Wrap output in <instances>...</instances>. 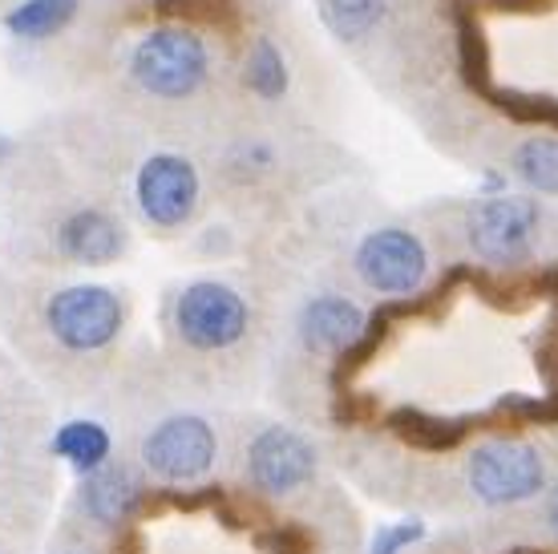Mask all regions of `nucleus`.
<instances>
[{"mask_svg":"<svg viewBox=\"0 0 558 554\" xmlns=\"http://www.w3.org/2000/svg\"><path fill=\"white\" fill-rule=\"evenodd\" d=\"M300 340H304L307 352H320V357H336V352H349L356 340L368 328V316L364 308L349 296H336V291H324V296H312L304 308H300Z\"/></svg>","mask_w":558,"mask_h":554,"instance_id":"9d476101","label":"nucleus"},{"mask_svg":"<svg viewBox=\"0 0 558 554\" xmlns=\"http://www.w3.org/2000/svg\"><path fill=\"white\" fill-rule=\"evenodd\" d=\"M142 502H146V482L130 466L106 461L101 470L82 478V510L98 527H126L130 518L142 510Z\"/></svg>","mask_w":558,"mask_h":554,"instance_id":"f8f14e48","label":"nucleus"},{"mask_svg":"<svg viewBox=\"0 0 558 554\" xmlns=\"http://www.w3.org/2000/svg\"><path fill=\"white\" fill-rule=\"evenodd\" d=\"M465 485L482 506H518L538 498L550 485L546 458L531 442L494 437L470 449L465 458Z\"/></svg>","mask_w":558,"mask_h":554,"instance_id":"f03ea898","label":"nucleus"},{"mask_svg":"<svg viewBox=\"0 0 558 554\" xmlns=\"http://www.w3.org/2000/svg\"><path fill=\"white\" fill-rule=\"evenodd\" d=\"M207 73L210 53L195 28H150L130 49V77L138 82L142 94L162 97V101H182V97L198 94Z\"/></svg>","mask_w":558,"mask_h":554,"instance_id":"f257e3e1","label":"nucleus"},{"mask_svg":"<svg viewBox=\"0 0 558 554\" xmlns=\"http://www.w3.org/2000/svg\"><path fill=\"white\" fill-rule=\"evenodd\" d=\"M77 9L82 0H21L16 9H9L4 28L21 41H49L73 25Z\"/></svg>","mask_w":558,"mask_h":554,"instance_id":"4468645a","label":"nucleus"},{"mask_svg":"<svg viewBox=\"0 0 558 554\" xmlns=\"http://www.w3.org/2000/svg\"><path fill=\"white\" fill-rule=\"evenodd\" d=\"M243 82L255 97L264 101H276V97L288 94V61L276 49L271 37H255V45L247 49V61H243Z\"/></svg>","mask_w":558,"mask_h":554,"instance_id":"dca6fc26","label":"nucleus"},{"mask_svg":"<svg viewBox=\"0 0 558 554\" xmlns=\"http://www.w3.org/2000/svg\"><path fill=\"white\" fill-rule=\"evenodd\" d=\"M543 210L531 194H486L470 207L465 239L482 264L489 267H518L531 260L538 243Z\"/></svg>","mask_w":558,"mask_h":554,"instance_id":"20e7f679","label":"nucleus"},{"mask_svg":"<svg viewBox=\"0 0 558 554\" xmlns=\"http://www.w3.org/2000/svg\"><path fill=\"white\" fill-rule=\"evenodd\" d=\"M252 328V308L223 279H195L174 300V333L195 352H227Z\"/></svg>","mask_w":558,"mask_h":554,"instance_id":"39448f33","label":"nucleus"},{"mask_svg":"<svg viewBox=\"0 0 558 554\" xmlns=\"http://www.w3.org/2000/svg\"><path fill=\"white\" fill-rule=\"evenodd\" d=\"M389 0H320L324 25L332 28L340 41H361L385 21Z\"/></svg>","mask_w":558,"mask_h":554,"instance_id":"f3484780","label":"nucleus"},{"mask_svg":"<svg viewBox=\"0 0 558 554\" xmlns=\"http://www.w3.org/2000/svg\"><path fill=\"white\" fill-rule=\"evenodd\" d=\"M142 470L162 485H195L215 473L219 466V437L215 425L198 413L162 417L146 437H142Z\"/></svg>","mask_w":558,"mask_h":554,"instance_id":"7ed1b4c3","label":"nucleus"},{"mask_svg":"<svg viewBox=\"0 0 558 554\" xmlns=\"http://www.w3.org/2000/svg\"><path fill=\"white\" fill-rule=\"evenodd\" d=\"M518 182L531 186L538 194H558V138H546V134H534L514 150L510 158Z\"/></svg>","mask_w":558,"mask_h":554,"instance_id":"2eb2a0df","label":"nucleus"},{"mask_svg":"<svg viewBox=\"0 0 558 554\" xmlns=\"http://www.w3.org/2000/svg\"><path fill=\"white\" fill-rule=\"evenodd\" d=\"M198 198H203V182L191 158L182 154H150L138 167L134 179V203L138 215L158 231H179L195 219Z\"/></svg>","mask_w":558,"mask_h":554,"instance_id":"1a4fd4ad","label":"nucleus"},{"mask_svg":"<svg viewBox=\"0 0 558 554\" xmlns=\"http://www.w3.org/2000/svg\"><path fill=\"white\" fill-rule=\"evenodd\" d=\"M421 534H425V530H421V522H392V527L377 530V539H373L368 554H401L409 542H417Z\"/></svg>","mask_w":558,"mask_h":554,"instance_id":"a211bd4d","label":"nucleus"},{"mask_svg":"<svg viewBox=\"0 0 558 554\" xmlns=\"http://www.w3.org/2000/svg\"><path fill=\"white\" fill-rule=\"evenodd\" d=\"M73 554H94V551H73Z\"/></svg>","mask_w":558,"mask_h":554,"instance_id":"aec40b11","label":"nucleus"},{"mask_svg":"<svg viewBox=\"0 0 558 554\" xmlns=\"http://www.w3.org/2000/svg\"><path fill=\"white\" fill-rule=\"evenodd\" d=\"M49 449H53V458H61L65 466H73L85 478V473L101 470L110 461L113 442H110V430L98 425V421H65L49 437Z\"/></svg>","mask_w":558,"mask_h":554,"instance_id":"ddd939ff","label":"nucleus"},{"mask_svg":"<svg viewBox=\"0 0 558 554\" xmlns=\"http://www.w3.org/2000/svg\"><path fill=\"white\" fill-rule=\"evenodd\" d=\"M352 267L368 291L405 300V296H417L429 279V251L405 227H377L356 243Z\"/></svg>","mask_w":558,"mask_h":554,"instance_id":"0eeeda50","label":"nucleus"},{"mask_svg":"<svg viewBox=\"0 0 558 554\" xmlns=\"http://www.w3.org/2000/svg\"><path fill=\"white\" fill-rule=\"evenodd\" d=\"M320 473V454L304 433L288 425H267L247 445V482L264 498H295Z\"/></svg>","mask_w":558,"mask_h":554,"instance_id":"6e6552de","label":"nucleus"},{"mask_svg":"<svg viewBox=\"0 0 558 554\" xmlns=\"http://www.w3.org/2000/svg\"><path fill=\"white\" fill-rule=\"evenodd\" d=\"M57 251L82 267H106L126 251V227L110 210L82 207L57 227Z\"/></svg>","mask_w":558,"mask_h":554,"instance_id":"9b49d317","label":"nucleus"},{"mask_svg":"<svg viewBox=\"0 0 558 554\" xmlns=\"http://www.w3.org/2000/svg\"><path fill=\"white\" fill-rule=\"evenodd\" d=\"M45 328L70 352H101L126 328V308L101 284H73L45 304Z\"/></svg>","mask_w":558,"mask_h":554,"instance_id":"423d86ee","label":"nucleus"},{"mask_svg":"<svg viewBox=\"0 0 558 554\" xmlns=\"http://www.w3.org/2000/svg\"><path fill=\"white\" fill-rule=\"evenodd\" d=\"M543 518H546V530L558 539V485L546 490V502H543Z\"/></svg>","mask_w":558,"mask_h":554,"instance_id":"6ab92c4d","label":"nucleus"}]
</instances>
